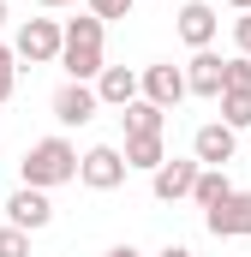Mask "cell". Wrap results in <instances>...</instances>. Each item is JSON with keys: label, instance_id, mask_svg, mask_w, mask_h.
<instances>
[{"label": "cell", "instance_id": "6", "mask_svg": "<svg viewBox=\"0 0 251 257\" xmlns=\"http://www.w3.org/2000/svg\"><path fill=\"white\" fill-rule=\"evenodd\" d=\"M203 227L215 239H251V192H227L215 209H203Z\"/></svg>", "mask_w": 251, "mask_h": 257}, {"label": "cell", "instance_id": "9", "mask_svg": "<svg viewBox=\"0 0 251 257\" xmlns=\"http://www.w3.org/2000/svg\"><path fill=\"white\" fill-rule=\"evenodd\" d=\"M174 30H180V42L197 54V48H209V42H215L221 18H215V6H209V0H186V6H180V18H174Z\"/></svg>", "mask_w": 251, "mask_h": 257}, {"label": "cell", "instance_id": "15", "mask_svg": "<svg viewBox=\"0 0 251 257\" xmlns=\"http://www.w3.org/2000/svg\"><path fill=\"white\" fill-rule=\"evenodd\" d=\"M227 192H233L227 168H197V180H191V203H197V209H215Z\"/></svg>", "mask_w": 251, "mask_h": 257}, {"label": "cell", "instance_id": "26", "mask_svg": "<svg viewBox=\"0 0 251 257\" xmlns=\"http://www.w3.org/2000/svg\"><path fill=\"white\" fill-rule=\"evenodd\" d=\"M221 6H233V12H251V0H221Z\"/></svg>", "mask_w": 251, "mask_h": 257}, {"label": "cell", "instance_id": "16", "mask_svg": "<svg viewBox=\"0 0 251 257\" xmlns=\"http://www.w3.org/2000/svg\"><path fill=\"white\" fill-rule=\"evenodd\" d=\"M126 168H144V174H156V168H162V162H168V144H162V138H126Z\"/></svg>", "mask_w": 251, "mask_h": 257}, {"label": "cell", "instance_id": "5", "mask_svg": "<svg viewBox=\"0 0 251 257\" xmlns=\"http://www.w3.org/2000/svg\"><path fill=\"white\" fill-rule=\"evenodd\" d=\"M138 96H144V102H156V108L168 114L174 102H186V66H174V60L144 66V72H138Z\"/></svg>", "mask_w": 251, "mask_h": 257}, {"label": "cell", "instance_id": "23", "mask_svg": "<svg viewBox=\"0 0 251 257\" xmlns=\"http://www.w3.org/2000/svg\"><path fill=\"white\" fill-rule=\"evenodd\" d=\"M156 257H197V251H191V245H162Z\"/></svg>", "mask_w": 251, "mask_h": 257}, {"label": "cell", "instance_id": "1", "mask_svg": "<svg viewBox=\"0 0 251 257\" xmlns=\"http://www.w3.org/2000/svg\"><path fill=\"white\" fill-rule=\"evenodd\" d=\"M54 66H66L72 84H96V72L108 66V24L90 18V12H78L72 24H60V60Z\"/></svg>", "mask_w": 251, "mask_h": 257}, {"label": "cell", "instance_id": "3", "mask_svg": "<svg viewBox=\"0 0 251 257\" xmlns=\"http://www.w3.org/2000/svg\"><path fill=\"white\" fill-rule=\"evenodd\" d=\"M12 54L30 66H54L60 60V18H24L12 36Z\"/></svg>", "mask_w": 251, "mask_h": 257}, {"label": "cell", "instance_id": "27", "mask_svg": "<svg viewBox=\"0 0 251 257\" xmlns=\"http://www.w3.org/2000/svg\"><path fill=\"white\" fill-rule=\"evenodd\" d=\"M0 24H6V0H0Z\"/></svg>", "mask_w": 251, "mask_h": 257}, {"label": "cell", "instance_id": "17", "mask_svg": "<svg viewBox=\"0 0 251 257\" xmlns=\"http://www.w3.org/2000/svg\"><path fill=\"white\" fill-rule=\"evenodd\" d=\"M215 102H221V126H233V132L251 126V90H221Z\"/></svg>", "mask_w": 251, "mask_h": 257}, {"label": "cell", "instance_id": "21", "mask_svg": "<svg viewBox=\"0 0 251 257\" xmlns=\"http://www.w3.org/2000/svg\"><path fill=\"white\" fill-rule=\"evenodd\" d=\"M0 257H30V233H18V227H0Z\"/></svg>", "mask_w": 251, "mask_h": 257}, {"label": "cell", "instance_id": "10", "mask_svg": "<svg viewBox=\"0 0 251 257\" xmlns=\"http://www.w3.org/2000/svg\"><path fill=\"white\" fill-rule=\"evenodd\" d=\"M191 180H197V162L191 156H168L150 174V192H156V203H180V197H191Z\"/></svg>", "mask_w": 251, "mask_h": 257}, {"label": "cell", "instance_id": "20", "mask_svg": "<svg viewBox=\"0 0 251 257\" xmlns=\"http://www.w3.org/2000/svg\"><path fill=\"white\" fill-rule=\"evenodd\" d=\"M84 6H90V18L114 24V18H132V6H138V0H84Z\"/></svg>", "mask_w": 251, "mask_h": 257}, {"label": "cell", "instance_id": "11", "mask_svg": "<svg viewBox=\"0 0 251 257\" xmlns=\"http://www.w3.org/2000/svg\"><path fill=\"white\" fill-rule=\"evenodd\" d=\"M96 108H102V102H96L90 84H72V78H66L60 90H54V120H60V126H90Z\"/></svg>", "mask_w": 251, "mask_h": 257}, {"label": "cell", "instance_id": "4", "mask_svg": "<svg viewBox=\"0 0 251 257\" xmlns=\"http://www.w3.org/2000/svg\"><path fill=\"white\" fill-rule=\"evenodd\" d=\"M126 174H132V168H126V156L114 144H90V150L78 156V180H84L90 192H120Z\"/></svg>", "mask_w": 251, "mask_h": 257}, {"label": "cell", "instance_id": "2", "mask_svg": "<svg viewBox=\"0 0 251 257\" xmlns=\"http://www.w3.org/2000/svg\"><path fill=\"white\" fill-rule=\"evenodd\" d=\"M18 174H24V186H36V192L72 186V180H78V150H72L66 138H36V144L24 150Z\"/></svg>", "mask_w": 251, "mask_h": 257}, {"label": "cell", "instance_id": "8", "mask_svg": "<svg viewBox=\"0 0 251 257\" xmlns=\"http://www.w3.org/2000/svg\"><path fill=\"white\" fill-rule=\"evenodd\" d=\"M48 221H54V203H48V192L18 186V192L6 197V227H18V233H42Z\"/></svg>", "mask_w": 251, "mask_h": 257}, {"label": "cell", "instance_id": "22", "mask_svg": "<svg viewBox=\"0 0 251 257\" xmlns=\"http://www.w3.org/2000/svg\"><path fill=\"white\" fill-rule=\"evenodd\" d=\"M233 48L251 60V12H239V18H233Z\"/></svg>", "mask_w": 251, "mask_h": 257}, {"label": "cell", "instance_id": "18", "mask_svg": "<svg viewBox=\"0 0 251 257\" xmlns=\"http://www.w3.org/2000/svg\"><path fill=\"white\" fill-rule=\"evenodd\" d=\"M221 90H251V60H245V54L221 60Z\"/></svg>", "mask_w": 251, "mask_h": 257}, {"label": "cell", "instance_id": "7", "mask_svg": "<svg viewBox=\"0 0 251 257\" xmlns=\"http://www.w3.org/2000/svg\"><path fill=\"white\" fill-rule=\"evenodd\" d=\"M233 150H239V132L221 126V120H209V126L191 132V162H197V168H227Z\"/></svg>", "mask_w": 251, "mask_h": 257}, {"label": "cell", "instance_id": "25", "mask_svg": "<svg viewBox=\"0 0 251 257\" xmlns=\"http://www.w3.org/2000/svg\"><path fill=\"white\" fill-rule=\"evenodd\" d=\"M36 6H48V12H60V6H78V0H36Z\"/></svg>", "mask_w": 251, "mask_h": 257}, {"label": "cell", "instance_id": "14", "mask_svg": "<svg viewBox=\"0 0 251 257\" xmlns=\"http://www.w3.org/2000/svg\"><path fill=\"white\" fill-rule=\"evenodd\" d=\"M120 120H126V138H162V126H168V114L156 108V102H126L120 108Z\"/></svg>", "mask_w": 251, "mask_h": 257}, {"label": "cell", "instance_id": "24", "mask_svg": "<svg viewBox=\"0 0 251 257\" xmlns=\"http://www.w3.org/2000/svg\"><path fill=\"white\" fill-rule=\"evenodd\" d=\"M108 257H144V251H138V245H114Z\"/></svg>", "mask_w": 251, "mask_h": 257}, {"label": "cell", "instance_id": "13", "mask_svg": "<svg viewBox=\"0 0 251 257\" xmlns=\"http://www.w3.org/2000/svg\"><path fill=\"white\" fill-rule=\"evenodd\" d=\"M186 96H203V102L221 96V54H209V48L191 54V66H186Z\"/></svg>", "mask_w": 251, "mask_h": 257}, {"label": "cell", "instance_id": "12", "mask_svg": "<svg viewBox=\"0 0 251 257\" xmlns=\"http://www.w3.org/2000/svg\"><path fill=\"white\" fill-rule=\"evenodd\" d=\"M90 90H96L102 108H126V102H138V72L132 66H102Z\"/></svg>", "mask_w": 251, "mask_h": 257}, {"label": "cell", "instance_id": "19", "mask_svg": "<svg viewBox=\"0 0 251 257\" xmlns=\"http://www.w3.org/2000/svg\"><path fill=\"white\" fill-rule=\"evenodd\" d=\"M12 90H18V54L12 42H0V102H12Z\"/></svg>", "mask_w": 251, "mask_h": 257}]
</instances>
